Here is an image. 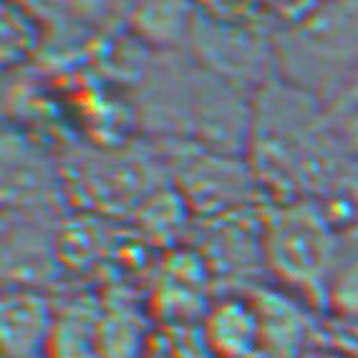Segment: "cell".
I'll use <instances>...</instances> for the list:
<instances>
[{
	"instance_id": "6da1fadb",
	"label": "cell",
	"mask_w": 358,
	"mask_h": 358,
	"mask_svg": "<svg viewBox=\"0 0 358 358\" xmlns=\"http://www.w3.org/2000/svg\"><path fill=\"white\" fill-rule=\"evenodd\" d=\"M278 61L290 86L336 103L358 71V3L303 8L285 20Z\"/></svg>"
},
{
	"instance_id": "7a4b0ae2",
	"label": "cell",
	"mask_w": 358,
	"mask_h": 358,
	"mask_svg": "<svg viewBox=\"0 0 358 358\" xmlns=\"http://www.w3.org/2000/svg\"><path fill=\"white\" fill-rule=\"evenodd\" d=\"M333 227L320 205L293 202L278 210L262 237L270 268L295 288L331 295L341 265Z\"/></svg>"
},
{
	"instance_id": "3957f363",
	"label": "cell",
	"mask_w": 358,
	"mask_h": 358,
	"mask_svg": "<svg viewBox=\"0 0 358 358\" xmlns=\"http://www.w3.org/2000/svg\"><path fill=\"white\" fill-rule=\"evenodd\" d=\"M149 341L134 306L78 301L56 313L48 358H144Z\"/></svg>"
},
{
	"instance_id": "277c9868",
	"label": "cell",
	"mask_w": 358,
	"mask_h": 358,
	"mask_svg": "<svg viewBox=\"0 0 358 358\" xmlns=\"http://www.w3.org/2000/svg\"><path fill=\"white\" fill-rule=\"evenodd\" d=\"M56 313L33 290L3 295V353L6 358H48Z\"/></svg>"
},
{
	"instance_id": "5b68a950",
	"label": "cell",
	"mask_w": 358,
	"mask_h": 358,
	"mask_svg": "<svg viewBox=\"0 0 358 358\" xmlns=\"http://www.w3.org/2000/svg\"><path fill=\"white\" fill-rule=\"evenodd\" d=\"M260 315L245 301L220 303L205 320L202 338L215 358H248L260 343Z\"/></svg>"
},
{
	"instance_id": "8992f818",
	"label": "cell",
	"mask_w": 358,
	"mask_h": 358,
	"mask_svg": "<svg viewBox=\"0 0 358 358\" xmlns=\"http://www.w3.org/2000/svg\"><path fill=\"white\" fill-rule=\"evenodd\" d=\"M23 23H26L23 13L15 10L13 6H8L3 13V56H6L8 66H13L20 56H26L33 48V28L20 31Z\"/></svg>"
},
{
	"instance_id": "52a82bcc",
	"label": "cell",
	"mask_w": 358,
	"mask_h": 358,
	"mask_svg": "<svg viewBox=\"0 0 358 358\" xmlns=\"http://www.w3.org/2000/svg\"><path fill=\"white\" fill-rule=\"evenodd\" d=\"M336 306H341L348 313L358 315V245L348 260L341 262L338 273L333 278L331 295H328Z\"/></svg>"
},
{
	"instance_id": "ba28073f",
	"label": "cell",
	"mask_w": 358,
	"mask_h": 358,
	"mask_svg": "<svg viewBox=\"0 0 358 358\" xmlns=\"http://www.w3.org/2000/svg\"><path fill=\"white\" fill-rule=\"evenodd\" d=\"M331 129L341 154L358 157V106L336 111V119H333Z\"/></svg>"
},
{
	"instance_id": "9c48e42d",
	"label": "cell",
	"mask_w": 358,
	"mask_h": 358,
	"mask_svg": "<svg viewBox=\"0 0 358 358\" xmlns=\"http://www.w3.org/2000/svg\"><path fill=\"white\" fill-rule=\"evenodd\" d=\"M353 106H358V71H356V76H353V81L348 83V89L341 94L338 101L333 103V109L343 111V109H353Z\"/></svg>"
},
{
	"instance_id": "30bf717a",
	"label": "cell",
	"mask_w": 358,
	"mask_h": 358,
	"mask_svg": "<svg viewBox=\"0 0 358 358\" xmlns=\"http://www.w3.org/2000/svg\"><path fill=\"white\" fill-rule=\"evenodd\" d=\"M348 240H353V245H358V227L348 230Z\"/></svg>"
}]
</instances>
